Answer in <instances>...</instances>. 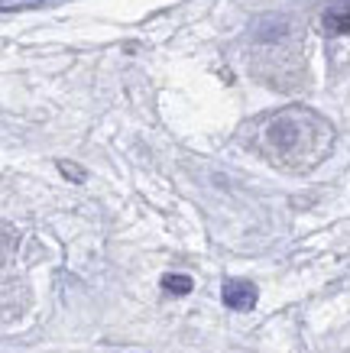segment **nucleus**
Listing matches in <instances>:
<instances>
[{
	"label": "nucleus",
	"instance_id": "nucleus-3",
	"mask_svg": "<svg viewBox=\"0 0 350 353\" xmlns=\"http://www.w3.org/2000/svg\"><path fill=\"white\" fill-rule=\"evenodd\" d=\"M324 30L328 32H350V3H334L324 13Z\"/></svg>",
	"mask_w": 350,
	"mask_h": 353
},
{
	"label": "nucleus",
	"instance_id": "nucleus-2",
	"mask_svg": "<svg viewBox=\"0 0 350 353\" xmlns=\"http://www.w3.org/2000/svg\"><path fill=\"white\" fill-rule=\"evenodd\" d=\"M221 299L231 311H250L256 305V285L244 279H227L221 289Z\"/></svg>",
	"mask_w": 350,
	"mask_h": 353
},
{
	"label": "nucleus",
	"instance_id": "nucleus-4",
	"mask_svg": "<svg viewBox=\"0 0 350 353\" xmlns=\"http://www.w3.org/2000/svg\"><path fill=\"white\" fill-rule=\"evenodd\" d=\"M191 276H182V272H169V276H162V289L172 292V295H188L191 292Z\"/></svg>",
	"mask_w": 350,
	"mask_h": 353
},
{
	"label": "nucleus",
	"instance_id": "nucleus-5",
	"mask_svg": "<svg viewBox=\"0 0 350 353\" xmlns=\"http://www.w3.org/2000/svg\"><path fill=\"white\" fill-rule=\"evenodd\" d=\"M59 172H62L65 179H72V182H85V172L72 165V162H59Z\"/></svg>",
	"mask_w": 350,
	"mask_h": 353
},
{
	"label": "nucleus",
	"instance_id": "nucleus-6",
	"mask_svg": "<svg viewBox=\"0 0 350 353\" xmlns=\"http://www.w3.org/2000/svg\"><path fill=\"white\" fill-rule=\"evenodd\" d=\"M49 0H3V10H23V7H39Z\"/></svg>",
	"mask_w": 350,
	"mask_h": 353
},
{
	"label": "nucleus",
	"instance_id": "nucleus-1",
	"mask_svg": "<svg viewBox=\"0 0 350 353\" xmlns=\"http://www.w3.org/2000/svg\"><path fill=\"white\" fill-rule=\"evenodd\" d=\"M331 143H334V130L311 108H282L269 117H260L250 127V139H246V146L256 156L286 172L315 169L331 152Z\"/></svg>",
	"mask_w": 350,
	"mask_h": 353
}]
</instances>
